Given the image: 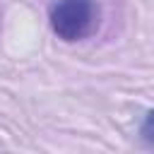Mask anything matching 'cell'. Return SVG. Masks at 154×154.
<instances>
[{"label":"cell","instance_id":"1","mask_svg":"<svg viewBox=\"0 0 154 154\" xmlns=\"http://www.w3.org/2000/svg\"><path fill=\"white\" fill-rule=\"evenodd\" d=\"M48 22L60 41H82L96 24L94 0H55L51 5Z\"/></svg>","mask_w":154,"mask_h":154},{"label":"cell","instance_id":"2","mask_svg":"<svg viewBox=\"0 0 154 154\" xmlns=\"http://www.w3.org/2000/svg\"><path fill=\"white\" fill-rule=\"evenodd\" d=\"M140 135H142V140H144L149 147H154V111L147 113V118H144V123H142V128H140Z\"/></svg>","mask_w":154,"mask_h":154}]
</instances>
